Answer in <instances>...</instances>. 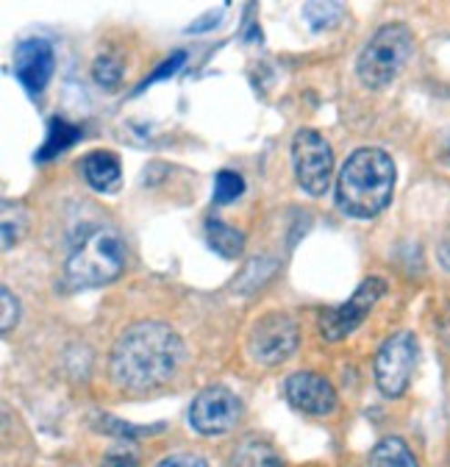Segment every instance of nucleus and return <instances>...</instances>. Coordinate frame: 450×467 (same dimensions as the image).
Wrapping results in <instances>:
<instances>
[{
	"label": "nucleus",
	"mask_w": 450,
	"mask_h": 467,
	"mask_svg": "<svg viewBox=\"0 0 450 467\" xmlns=\"http://www.w3.org/2000/svg\"><path fill=\"white\" fill-rule=\"evenodd\" d=\"M184 359V342L173 326L139 320L128 326L111 348L108 370L126 389H153L167 384Z\"/></svg>",
	"instance_id": "obj_1"
},
{
	"label": "nucleus",
	"mask_w": 450,
	"mask_h": 467,
	"mask_svg": "<svg viewBox=\"0 0 450 467\" xmlns=\"http://www.w3.org/2000/svg\"><path fill=\"white\" fill-rule=\"evenodd\" d=\"M395 161L381 148H359L336 175V206L343 214L370 220L381 214L395 192Z\"/></svg>",
	"instance_id": "obj_2"
},
{
	"label": "nucleus",
	"mask_w": 450,
	"mask_h": 467,
	"mask_svg": "<svg viewBox=\"0 0 450 467\" xmlns=\"http://www.w3.org/2000/svg\"><path fill=\"white\" fill-rule=\"evenodd\" d=\"M126 256L128 248L118 228H92L67 256L65 281L70 289H95L111 284L126 270Z\"/></svg>",
	"instance_id": "obj_3"
},
{
	"label": "nucleus",
	"mask_w": 450,
	"mask_h": 467,
	"mask_svg": "<svg viewBox=\"0 0 450 467\" xmlns=\"http://www.w3.org/2000/svg\"><path fill=\"white\" fill-rule=\"evenodd\" d=\"M412 50H414V39L404 23L381 26L359 53L356 73H359L362 84L370 89L389 87L406 67V62L412 58Z\"/></svg>",
	"instance_id": "obj_4"
},
{
	"label": "nucleus",
	"mask_w": 450,
	"mask_h": 467,
	"mask_svg": "<svg viewBox=\"0 0 450 467\" xmlns=\"http://www.w3.org/2000/svg\"><path fill=\"white\" fill-rule=\"evenodd\" d=\"M417 357H420V345L412 331H398L384 339L373 365L381 395L401 398L409 389V381L417 368Z\"/></svg>",
	"instance_id": "obj_5"
},
{
	"label": "nucleus",
	"mask_w": 450,
	"mask_h": 467,
	"mask_svg": "<svg viewBox=\"0 0 450 467\" xmlns=\"http://www.w3.org/2000/svg\"><path fill=\"white\" fill-rule=\"evenodd\" d=\"M301 342L298 320L290 312H267L248 331V350L259 365H281L287 362Z\"/></svg>",
	"instance_id": "obj_6"
},
{
	"label": "nucleus",
	"mask_w": 450,
	"mask_h": 467,
	"mask_svg": "<svg viewBox=\"0 0 450 467\" xmlns=\"http://www.w3.org/2000/svg\"><path fill=\"white\" fill-rule=\"evenodd\" d=\"M292 167L301 190L312 198L325 195L333 179V150L314 129H301L292 137Z\"/></svg>",
	"instance_id": "obj_7"
},
{
	"label": "nucleus",
	"mask_w": 450,
	"mask_h": 467,
	"mask_svg": "<svg viewBox=\"0 0 450 467\" xmlns=\"http://www.w3.org/2000/svg\"><path fill=\"white\" fill-rule=\"evenodd\" d=\"M386 296V281L381 275H367L353 296L340 304V306H331L320 315V331L328 342H340L345 339L348 334H353L364 320L367 315L375 309V304Z\"/></svg>",
	"instance_id": "obj_8"
},
{
	"label": "nucleus",
	"mask_w": 450,
	"mask_h": 467,
	"mask_svg": "<svg viewBox=\"0 0 450 467\" xmlns=\"http://www.w3.org/2000/svg\"><path fill=\"white\" fill-rule=\"evenodd\" d=\"M242 418V400L229 387H206L189 406V426L200 437H222L237 429Z\"/></svg>",
	"instance_id": "obj_9"
},
{
	"label": "nucleus",
	"mask_w": 450,
	"mask_h": 467,
	"mask_svg": "<svg viewBox=\"0 0 450 467\" xmlns=\"http://www.w3.org/2000/svg\"><path fill=\"white\" fill-rule=\"evenodd\" d=\"M12 70H15V78L23 84V89L36 98L39 92H45V87L50 84L53 70H56L53 45L42 36L17 42L15 53H12Z\"/></svg>",
	"instance_id": "obj_10"
},
{
	"label": "nucleus",
	"mask_w": 450,
	"mask_h": 467,
	"mask_svg": "<svg viewBox=\"0 0 450 467\" xmlns=\"http://www.w3.org/2000/svg\"><path fill=\"white\" fill-rule=\"evenodd\" d=\"M284 398L287 403L295 409V412H303V415H312V418H325L336 409V389L333 384L320 376V373H312V370H301V373H292L287 381H284Z\"/></svg>",
	"instance_id": "obj_11"
},
{
	"label": "nucleus",
	"mask_w": 450,
	"mask_h": 467,
	"mask_svg": "<svg viewBox=\"0 0 450 467\" xmlns=\"http://www.w3.org/2000/svg\"><path fill=\"white\" fill-rule=\"evenodd\" d=\"M81 172L95 192H118L123 182L120 159L111 150H92L81 159Z\"/></svg>",
	"instance_id": "obj_12"
},
{
	"label": "nucleus",
	"mask_w": 450,
	"mask_h": 467,
	"mask_svg": "<svg viewBox=\"0 0 450 467\" xmlns=\"http://www.w3.org/2000/svg\"><path fill=\"white\" fill-rule=\"evenodd\" d=\"M81 137H84L81 126L65 120V117H50V120H47V137H45L42 148L34 153V161L45 164V161H50V159H56V156H62V153L70 150Z\"/></svg>",
	"instance_id": "obj_13"
},
{
	"label": "nucleus",
	"mask_w": 450,
	"mask_h": 467,
	"mask_svg": "<svg viewBox=\"0 0 450 467\" xmlns=\"http://www.w3.org/2000/svg\"><path fill=\"white\" fill-rule=\"evenodd\" d=\"M206 243L222 259H237L245 251V234L217 217H209L206 220Z\"/></svg>",
	"instance_id": "obj_14"
},
{
	"label": "nucleus",
	"mask_w": 450,
	"mask_h": 467,
	"mask_svg": "<svg viewBox=\"0 0 450 467\" xmlns=\"http://www.w3.org/2000/svg\"><path fill=\"white\" fill-rule=\"evenodd\" d=\"M231 462H234V467H284L278 451L256 434L237 442Z\"/></svg>",
	"instance_id": "obj_15"
},
{
	"label": "nucleus",
	"mask_w": 450,
	"mask_h": 467,
	"mask_svg": "<svg viewBox=\"0 0 450 467\" xmlns=\"http://www.w3.org/2000/svg\"><path fill=\"white\" fill-rule=\"evenodd\" d=\"M370 467H420L412 448L401 437H386L381 440L367 459Z\"/></svg>",
	"instance_id": "obj_16"
},
{
	"label": "nucleus",
	"mask_w": 450,
	"mask_h": 467,
	"mask_svg": "<svg viewBox=\"0 0 450 467\" xmlns=\"http://www.w3.org/2000/svg\"><path fill=\"white\" fill-rule=\"evenodd\" d=\"M303 20L314 34L331 31L343 23L345 17V6L343 4H331V0H317V4H303Z\"/></svg>",
	"instance_id": "obj_17"
},
{
	"label": "nucleus",
	"mask_w": 450,
	"mask_h": 467,
	"mask_svg": "<svg viewBox=\"0 0 450 467\" xmlns=\"http://www.w3.org/2000/svg\"><path fill=\"white\" fill-rule=\"evenodd\" d=\"M28 228V212L23 203L4 201V251H12V245L20 243V237Z\"/></svg>",
	"instance_id": "obj_18"
},
{
	"label": "nucleus",
	"mask_w": 450,
	"mask_h": 467,
	"mask_svg": "<svg viewBox=\"0 0 450 467\" xmlns=\"http://www.w3.org/2000/svg\"><path fill=\"white\" fill-rule=\"evenodd\" d=\"M245 192V182L242 175L234 170H220L217 179H214V203L225 206V203H234L237 198H242Z\"/></svg>",
	"instance_id": "obj_19"
},
{
	"label": "nucleus",
	"mask_w": 450,
	"mask_h": 467,
	"mask_svg": "<svg viewBox=\"0 0 450 467\" xmlns=\"http://www.w3.org/2000/svg\"><path fill=\"white\" fill-rule=\"evenodd\" d=\"M92 78L103 89H118L123 84V62L115 56H97L92 65Z\"/></svg>",
	"instance_id": "obj_20"
},
{
	"label": "nucleus",
	"mask_w": 450,
	"mask_h": 467,
	"mask_svg": "<svg viewBox=\"0 0 450 467\" xmlns=\"http://www.w3.org/2000/svg\"><path fill=\"white\" fill-rule=\"evenodd\" d=\"M187 62V53L184 50H176L170 58H167V62L161 65V67H156L153 73H150V78H145L139 87H137V92H142L148 84H156V81H164V78H170V76H176L179 70H181V65Z\"/></svg>",
	"instance_id": "obj_21"
},
{
	"label": "nucleus",
	"mask_w": 450,
	"mask_h": 467,
	"mask_svg": "<svg viewBox=\"0 0 450 467\" xmlns=\"http://www.w3.org/2000/svg\"><path fill=\"white\" fill-rule=\"evenodd\" d=\"M0 304H4V315H0V331L9 334L12 326H15L17 317H20V304H17V298L12 296V289H9V286L0 289Z\"/></svg>",
	"instance_id": "obj_22"
},
{
	"label": "nucleus",
	"mask_w": 450,
	"mask_h": 467,
	"mask_svg": "<svg viewBox=\"0 0 450 467\" xmlns=\"http://www.w3.org/2000/svg\"><path fill=\"white\" fill-rule=\"evenodd\" d=\"M103 426H106V431L108 434H115V437H150L153 431H159L161 426H153V429H145V426H131V423H120V420H103Z\"/></svg>",
	"instance_id": "obj_23"
},
{
	"label": "nucleus",
	"mask_w": 450,
	"mask_h": 467,
	"mask_svg": "<svg viewBox=\"0 0 450 467\" xmlns=\"http://www.w3.org/2000/svg\"><path fill=\"white\" fill-rule=\"evenodd\" d=\"M100 467H139V456L131 448H118L103 456Z\"/></svg>",
	"instance_id": "obj_24"
},
{
	"label": "nucleus",
	"mask_w": 450,
	"mask_h": 467,
	"mask_svg": "<svg viewBox=\"0 0 450 467\" xmlns=\"http://www.w3.org/2000/svg\"><path fill=\"white\" fill-rule=\"evenodd\" d=\"M156 467H209V464L198 453H170V456H164Z\"/></svg>",
	"instance_id": "obj_25"
},
{
	"label": "nucleus",
	"mask_w": 450,
	"mask_h": 467,
	"mask_svg": "<svg viewBox=\"0 0 450 467\" xmlns=\"http://www.w3.org/2000/svg\"><path fill=\"white\" fill-rule=\"evenodd\" d=\"M436 259H439V265L450 273V225L442 231V240H439V245H436Z\"/></svg>",
	"instance_id": "obj_26"
},
{
	"label": "nucleus",
	"mask_w": 450,
	"mask_h": 467,
	"mask_svg": "<svg viewBox=\"0 0 450 467\" xmlns=\"http://www.w3.org/2000/svg\"><path fill=\"white\" fill-rule=\"evenodd\" d=\"M220 20H222V9H220L217 15H214V12H209V15H203L200 20H195V23L189 26V31H192V34H198V31H206V28L217 26Z\"/></svg>",
	"instance_id": "obj_27"
},
{
	"label": "nucleus",
	"mask_w": 450,
	"mask_h": 467,
	"mask_svg": "<svg viewBox=\"0 0 450 467\" xmlns=\"http://www.w3.org/2000/svg\"><path fill=\"white\" fill-rule=\"evenodd\" d=\"M445 161H447V167H450V142H447V148H445Z\"/></svg>",
	"instance_id": "obj_28"
}]
</instances>
